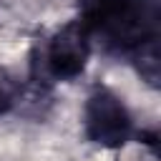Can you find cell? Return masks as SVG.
I'll return each mask as SVG.
<instances>
[{
	"instance_id": "2",
	"label": "cell",
	"mask_w": 161,
	"mask_h": 161,
	"mask_svg": "<svg viewBox=\"0 0 161 161\" xmlns=\"http://www.w3.org/2000/svg\"><path fill=\"white\" fill-rule=\"evenodd\" d=\"M83 123H86V136L103 148H121L131 138V128H133L126 106L108 88H96L88 96Z\"/></svg>"
},
{
	"instance_id": "3",
	"label": "cell",
	"mask_w": 161,
	"mask_h": 161,
	"mask_svg": "<svg viewBox=\"0 0 161 161\" xmlns=\"http://www.w3.org/2000/svg\"><path fill=\"white\" fill-rule=\"evenodd\" d=\"M10 108H13V93H10V88L5 83H0V116L8 113Z\"/></svg>"
},
{
	"instance_id": "1",
	"label": "cell",
	"mask_w": 161,
	"mask_h": 161,
	"mask_svg": "<svg viewBox=\"0 0 161 161\" xmlns=\"http://www.w3.org/2000/svg\"><path fill=\"white\" fill-rule=\"evenodd\" d=\"M91 55V33L75 20L60 28L40 50V78L43 80H70L83 73Z\"/></svg>"
}]
</instances>
